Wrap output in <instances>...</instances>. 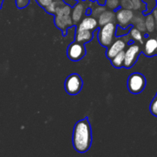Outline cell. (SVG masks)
<instances>
[{
  "instance_id": "obj_18",
  "label": "cell",
  "mask_w": 157,
  "mask_h": 157,
  "mask_svg": "<svg viewBox=\"0 0 157 157\" xmlns=\"http://www.w3.org/2000/svg\"><path fill=\"white\" fill-rule=\"evenodd\" d=\"M64 2L62 1H53L52 3H51L49 6H48L47 7L45 8V10L47 11L48 12H50V13L55 14V12H56V9L58 6H61L62 4H64Z\"/></svg>"
},
{
  "instance_id": "obj_22",
  "label": "cell",
  "mask_w": 157,
  "mask_h": 157,
  "mask_svg": "<svg viewBox=\"0 0 157 157\" xmlns=\"http://www.w3.org/2000/svg\"><path fill=\"white\" fill-rule=\"evenodd\" d=\"M106 5L110 9H116L120 6V0H106Z\"/></svg>"
},
{
  "instance_id": "obj_15",
  "label": "cell",
  "mask_w": 157,
  "mask_h": 157,
  "mask_svg": "<svg viewBox=\"0 0 157 157\" xmlns=\"http://www.w3.org/2000/svg\"><path fill=\"white\" fill-rule=\"evenodd\" d=\"M124 59H125V52L122 51L120 53H118L117 55H115L113 58L111 59V63L115 67H121L122 66H124Z\"/></svg>"
},
{
  "instance_id": "obj_32",
  "label": "cell",
  "mask_w": 157,
  "mask_h": 157,
  "mask_svg": "<svg viewBox=\"0 0 157 157\" xmlns=\"http://www.w3.org/2000/svg\"><path fill=\"white\" fill-rule=\"evenodd\" d=\"M156 39H157V37H156Z\"/></svg>"
},
{
  "instance_id": "obj_28",
  "label": "cell",
  "mask_w": 157,
  "mask_h": 157,
  "mask_svg": "<svg viewBox=\"0 0 157 157\" xmlns=\"http://www.w3.org/2000/svg\"><path fill=\"white\" fill-rule=\"evenodd\" d=\"M91 1H98L99 2V4L103 5L106 2V0H91Z\"/></svg>"
},
{
  "instance_id": "obj_10",
  "label": "cell",
  "mask_w": 157,
  "mask_h": 157,
  "mask_svg": "<svg viewBox=\"0 0 157 157\" xmlns=\"http://www.w3.org/2000/svg\"><path fill=\"white\" fill-rule=\"evenodd\" d=\"M98 24V21H97V19L94 17H86L80 23L78 29H80V30L93 31L96 29Z\"/></svg>"
},
{
  "instance_id": "obj_3",
  "label": "cell",
  "mask_w": 157,
  "mask_h": 157,
  "mask_svg": "<svg viewBox=\"0 0 157 157\" xmlns=\"http://www.w3.org/2000/svg\"><path fill=\"white\" fill-rule=\"evenodd\" d=\"M146 86V79L140 73H133L130 75L127 80V87L133 94L140 93Z\"/></svg>"
},
{
  "instance_id": "obj_31",
  "label": "cell",
  "mask_w": 157,
  "mask_h": 157,
  "mask_svg": "<svg viewBox=\"0 0 157 157\" xmlns=\"http://www.w3.org/2000/svg\"><path fill=\"white\" fill-rule=\"evenodd\" d=\"M54 1H60V0H54Z\"/></svg>"
},
{
  "instance_id": "obj_26",
  "label": "cell",
  "mask_w": 157,
  "mask_h": 157,
  "mask_svg": "<svg viewBox=\"0 0 157 157\" xmlns=\"http://www.w3.org/2000/svg\"><path fill=\"white\" fill-rule=\"evenodd\" d=\"M132 2H133V9H135V10H138V9H140L143 4L141 0H132Z\"/></svg>"
},
{
  "instance_id": "obj_20",
  "label": "cell",
  "mask_w": 157,
  "mask_h": 157,
  "mask_svg": "<svg viewBox=\"0 0 157 157\" xmlns=\"http://www.w3.org/2000/svg\"><path fill=\"white\" fill-rule=\"evenodd\" d=\"M150 110L152 114L157 117V93L150 104Z\"/></svg>"
},
{
  "instance_id": "obj_19",
  "label": "cell",
  "mask_w": 157,
  "mask_h": 157,
  "mask_svg": "<svg viewBox=\"0 0 157 157\" xmlns=\"http://www.w3.org/2000/svg\"><path fill=\"white\" fill-rule=\"evenodd\" d=\"M135 22H136V29L140 30L141 32H144V31L147 29V28H146V23H145V21L144 20V18H136V19H135Z\"/></svg>"
},
{
  "instance_id": "obj_11",
  "label": "cell",
  "mask_w": 157,
  "mask_h": 157,
  "mask_svg": "<svg viewBox=\"0 0 157 157\" xmlns=\"http://www.w3.org/2000/svg\"><path fill=\"white\" fill-rule=\"evenodd\" d=\"M93 37V32L90 30H80L78 29L75 35V40L76 41L81 43L88 42L90 41Z\"/></svg>"
},
{
  "instance_id": "obj_12",
  "label": "cell",
  "mask_w": 157,
  "mask_h": 157,
  "mask_svg": "<svg viewBox=\"0 0 157 157\" xmlns=\"http://www.w3.org/2000/svg\"><path fill=\"white\" fill-rule=\"evenodd\" d=\"M157 52V39L150 38L145 43L144 46V53L147 56H153Z\"/></svg>"
},
{
  "instance_id": "obj_27",
  "label": "cell",
  "mask_w": 157,
  "mask_h": 157,
  "mask_svg": "<svg viewBox=\"0 0 157 157\" xmlns=\"http://www.w3.org/2000/svg\"><path fill=\"white\" fill-rule=\"evenodd\" d=\"M65 4L69 5L71 6H75L77 4V0H63Z\"/></svg>"
},
{
  "instance_id": "obj_8",
  "label": "cell",
  "mask_w": 157,
  "mask_h": 157,
  "mask_svg": "<svg viewBox=\"0 0 157 157\" xmlns=\"http://www.w3.org/2000/svg\"><path fill=\"white\" fill-rule=\"evenodd\" d=\"M126 47V42L122 39H118L113 41L111 44L108 47L107 51V57L109 59H112L115 55H117L121 52L124 50Z\"/></svg>"
},
{
  "instance_id": "obj_23",
  "label": "cell",
  "mask_w": 157,
  "mask_h": 157,
  "mask_svg": "<svg viewBox=\"0 0 157 157\" xmlns=\"http://www.w3.org/2000/svg\"><path fill=\"white\" fill-rule=\"evenodd\" d=\"M15 2H16L17 7L19 9H22L28 6V4L29 3V0H15Z\"/></svg>"
},
{
  "instance_id": "obj_25",
  "label": "cell",
  "mask_w": 157,
  "mask_h": 157,
  "mask_svg": "<svg viewBox=\"0 0 157 157\" xmlns=\"http://www.w3.org/2000/svg\"><path fill=\"white\" fill-rule=\"evenodd\" d=\"M36 1L40 6H42V7L44 8H46L48 6H49L54 0H36Z\"/></svg>"
},
{
  "instance_id": "obj_13",
  "label": "cell",
  "mask_w": 157,
  "mask_h": 157,
  "mask_svg": "<svg viewBox=\"0 0 157 157\" xmlns=\"http://www.w3.org/2000/svg\"><path fill=\"white\" fill-rule=\"evenodd\" d=\"M84 7L82 3L78 2L75 5L73 9V11L71 12V18L73 19L74 22L77 23L81 19L83 14H84Z\"/></svg>"
},
{
  "instance_id": "obj_21",
  "label": "cell",
  "mask_w": 157,
  "mask_h": 157,
  "mask_svg": "<svg viewBox=\"0 0 157 157\" xmlns=\"http://www.w3.org/2000/svg\"><path fill=\"white\" fill-rule=\"evenodd\" d=\"M120 6H121L123 9H133L132 0H120Z\"/></svg>"
},
{
  "instance_id": "obj_14",
  "label": "cell",
  "mask_w": 157,
  "mask_h": 157,
  "mask_svg": "<svg viewBox=\"0 0 157 157\" xmlns=\"http://www.w3.org/2000/svg\"><path fill=\"white\" fill-rule=\"evenodd\" d=\"M115 18V15L112 11H104L100 15L99 20H98V24L100 25L103 26L104 25L107 24L109 22L113 21Z\"/></svg>"
},
{
  "instance_id": "obj_4",
  "label": "cell",
  "mask_w": 157,
  "mask_h": 157,
  "mask_svg": "<svg viewBox=\"0 0 157 157\" xmlns=\"http://www.w3.org/2000/svg\"><path fill=\"white\" fill-rule=\"evenodd\" d=\"M65 90L69 94H77L82 87V80L77 74L69 75L64 83Z\"/></svg>"
},
{
  "instance_id": "obj_2",
  "label": "cell",
  "mask_w": 157,
  "mask_h": 157,
  "mask_svg": "<svg viewBox=\"0 0 157 157\" xmlns=\"http://www.w3.org/2000/svg\"><path fill=\"white\" fill-rule=\"evenodd\" d=\"M116 33V25L112 21L104 25L100 29L98 32V40L101 45L109 47L113 43Z\"/></svg>"
},
{
  "instance_id": "obj_30",
  "label": "cell",
  "mask_w": 157,
  "mask_h": 157,
  "mask_svg": "<svg viewBox=\"0 0 157 157\" xmlns=\"http://www.w3.org/2000/svg\"><path fill=\"white\" fill-rule=\"evenodd\" d=\"M3 0H0V8H1V5H2V2Z\"/></svg>"
},
{
  "instance_id": "obj_17",
  "label": "cell",
  "mask_w": 157,
  "mask_h": 157,
  "mask_svg": "<svg viewBox=\"0 0 157 157\" xmlns=\"http://www.w3.org/2000/svg\"><path fill=\"white\" fill-rule=\"evenodd\" d=\"M130 35L133 39L136 40V41H140L143 44V36L140 30H139L136 28H132L130 30Z\"/></svg>"
},
{
  "instance_id": "obj_6",
  "label": "cell",
  "mask_w": 157,
  "mask_h": 157,
  "mask_svg": "<svg viewBox=\"0 0 157 157\" xmlns=\"http://www.w3.org/2000/svg\"><path fill=\"white\" fill-rule=\"evenodd\" d=\"M140 52V48L138 44H133L129 46L128 48L125 52V59H124V67L127 68L132 67L133 64L136 62Z\"/></svg>"
},
{
  "instance_id": "obj_9",
  "label": "cell",
  "mask_w": 157,
  "mask_h": 157,
  "mask_svg": "<svg viewBox=\"0 0 157 157\" xmlns=\"http://www.w3.org/2000/svg\"><path fill=\"white\" fill-rule=\"evenodd\" d=\"M55 23L58 29L63 30V29H65L66 28L72 25L73 19L71 15H56L55 18Z\"/></svg>"
},
{
  "instance_id": "obj_1",
  "label": "cell",
  "mask_w": 157,
  "mask_h": 157,
  "mask_svg": "<svg viewBox=\"0 0 157 157\" xmlns=\"http://www.w3.org/2000/svg\"><path fill=\"white\" fill-rule=\"evenodd\" d=\"M91 129L87 118L81 120L75 126L73 131V146L77 152L84 153L91 144Z\"/></svg>"
},
{
  "instance_id": "obj_29",
  "label": "cell",
  "mask_w": 157,
  "mask_h": 157,
  "mask_svg": "<svg viewBox=\"0 0 157 157\" xmlns=\"http://www.w3.org/2000/svg\"><path fill=\"white\" fill-rule=\"evenodd\" d=\"M153 16H154L155 19H156V24L157 25V10H154V12H153Z\"/></svg>"
},
{
  "instance_id": "obj_16",
  "label": "cell",
  "mask_w": 157,
  "mask_h": 157,
  "mask_svg": "<svg viewBox=\"0 0 157 157\" xmlns=\"http://www.w3.org/2000/svg\"><path fill=\"white\" fill-rule=\"evenodd\" d=\"M146 28L147 30L150 32H153L156 28V19H155L153 15H148L145 20Z\"/></svg>"
},
{
  "instance_id": "obj_5",
  "label": "cell",
  "mask_w": 157,
  "mask_h": 157,
  "mask_svg": "<svg viewBox=\"0 0 157 157\" xmlns=\"http://www.w3.org/2000/svg\"><path fill=\"white\" fill-rule=\"evenodd\" d=\"M85 48L82 43L75 41L71 43L68 46L67 50V54L68 58L72 61H78L81 60L85 55Z\"/></svg>"
},
{
  "instance_id": "obj_24",
  "label": "cell",
  "mask_w": 157,
  "mask_h": 157,
  "mask_svg": "<svg viewBox=\"0 0 157 157\" xmlns=\"http://www.w3.org/2000/svg\"><path fill=\"white\" fill-rule=\"evenodd\" d=\"M105 10H106L105 8L102 7V6H100V7H98V8H96L95 9H94L92 13H93L94 16L97 17V15H98V16L99 17L100 15H101V14L103 12H104Z\"/></svg>"
},
{
  "instance_id": "obj_7",
  "label": "cell",
  "mask_w": 157,
  "mask_h": 157,
  "mask_svg": "<svg viewBox=\"0 0 157 157\" xmlns=\"http://www.w3.org/2000/svg\"><path fill=\"white\" fill-rule=\"evenodd\" d=\"M116 18L121 27L127 28L130 25V22L133 20V12L131 9H120L117 12Z\"/></svg>"
}]
</instances>
